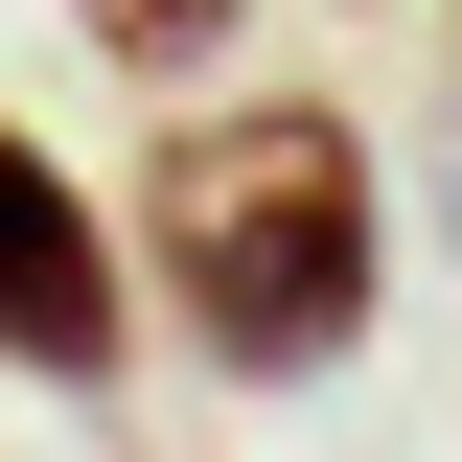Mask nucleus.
<instances>
[{"instance_id":"7ed1b4c3","label":"nucleus","mask_w":462,"mask_h":462,"mask_svg":"<svg viewBox=\"0 0 462 462\" xmlns=\"http://www.w3.org/2000/svg\"><path fill=\"white\" fill-rule=\"evenodd\" d=\"M231 23H254V0H69V47H93L116 93H208V69H231Z\"/></svg>"},{"instance_id":"f257e3e1","label":"nucleus","mask_w":462,"mask_h":462,"mask_svg":"<svg viewBox=\"0 0 462 462\" xmlns=\"http://www.w3.org/2000/svg\"><path fill=\"white\" fill-rule=\"evenodd\" d=\"M139 254H162L185 346H208L231 393H300V370H346L370 346V300H393V185H370V116L346 93H162V139H139Z\"/></svg>"},{"instance_id":"f03ea898","label":"nucleus","mask_w":462,"mask_h":462,"mask_svg":"<svg viewBox=\"0 0 462 462\" xmlns=\"http://www.w3.org/2000/svg\"><path fill=\"white\" fill-rule=\"evenodd\" d=\"M0 370L23 393H116L139 370V278H116V208L0 116Z\"/></svg>"}]
</instances>
